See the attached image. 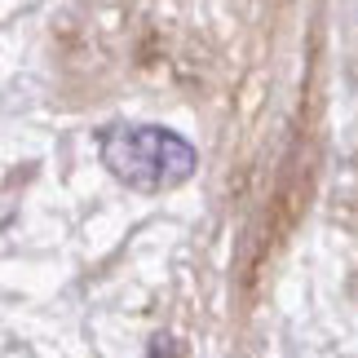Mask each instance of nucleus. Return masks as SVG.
<instances>
[{"instance_id": "nucleus-3", "label": "nucleus", "mask_w": 358, "mask_h": 358, "mask_svg": "<svg viewBox=\"0 0 358 358\" xmlns=\"http://www.w3.org/2000/svg\"><path fill=\"white\" fill-rule=\"evenodd\" d=\"M354 292H358V283H354Z\"/></svg>"}, {"instance_id": "nucleus-2", "label": "nucleus", "mask_w": 358, "mask_h": 358, "mask_svg": "<svg viewBox=\"0 0 358 358\" xmlns=\"http://www.w3.org/2000/svg\"><path fill=\"white\" fill-rule=\"evenodd\" d=\"M314 120H301L296 133H292V146L283 155V169L274 177V190H270V203L261 213V226L252 235V257H248V287H252L266 266L283 252V243L296 235L301 217L310 208V190H314Z\"/></svg>"}, {"instance_id": "nucleus-1", "label": "nucleus", "mask_w": 358, "mask_h": 358, "mask_svg": "<svg viewBox=\"0 0 358 358\" xmlns=\"http://www.w3.org/2000/svg\"><path fill=\"white\" fill-rule=\"evenodd\" d=\"M102 164L137 195H169L195 173V146L164 124H115L102 133Z\"/></svg>"}]
</instances>
